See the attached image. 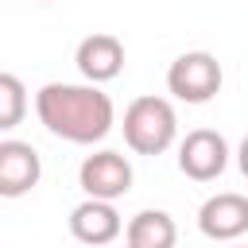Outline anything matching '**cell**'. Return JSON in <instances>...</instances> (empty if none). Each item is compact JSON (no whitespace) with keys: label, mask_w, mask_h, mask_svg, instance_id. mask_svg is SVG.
<instances>
[{"label":"cell","mask_w":248,"mask_h":248,"mask_svg":"<svg viewBox=\"0 0 248 248\" xmlns=\"http://www.w3.org/2000/svg\"><path fill=\"white\" fill-rule=\"evenodd\" d=\"M124 143L136 151V155H163L174 140H178V116H174V105L167 97H136L128 108H124Z\"/></svg>","instance_id":"2"},{"label":"cell","mask_w":248,"mask_h":248,"mask_svg":"<svg viewBox=\"0 0 248 248\" xmlns=\"http://www.w3.org/2000/svg\"><path fill=\"white\" fill-rule=\"evenodd\" d=\"M43 159L27 140H0V198H23L39 186Z\"/></svg>","instance_id":"7"},{"label":"cell","mask_w":248,"mask_h":248,"mask_svg":"<svg viewBox=\"0 0 248 248\" xmlns=\"http://www.w3.org/2000/svg\"><path fill=\"white\" fill-rule=\"evenodd\" d=\"M124 248H136V244H128V240H124Z\"/></svg>","instance_id":"13"},{"label":"cell","mask_w":248,"mask_h":248,"mask_svg":"<svg viewBox=\"0 0 248 248\" xmlns=\"http://www.w3.org/2000/svg\"><path fill=\"white\" fill-rule=\"evenodd\" d=\"M35 112L43 120V128L66 143H101L112 124H116V108L112 97L85 81V85H70V81H46L35 93Z\"/></svg>","instance_id":"1"},{"label":"cell","mask_w":248,"mask_h":248,"mask_svg":"<svg viewBox=\"0 0 248 248\" xmlns=\"http://www.w3.org/2000/svg\"><path fill=\"white\" fill-rule=\"evenodd\" d=\"M70 232H74V240H81L89 248H101V244H112L124 232V221H120L112 202L85 198L70 209Z\"/></svg>","instance_id":"9"},{"label":"cell","mask_w":248,"mask_h":248,"mask_svg":"<svg viewBox=\"0 0 248 248\" xmlns=\"http://www.w3.org/2000/svg\"><path fill=\"white\" fill-rule=\"evenodd\" d=\"M23 116H27V85L16 74L0 70V132L19 128Z\"/></svg>","instance_id":"11"},{"label":"cell","mask_w":248,"mask_h":248,"mask_svg":"<svg viewBox=\"0 0 248 248\" xmlns=\"http://www.w3.org/2000/svg\"><path fill=\"white\" fill-rule=\"evenodd\" d=\"M221 81H225L221 62H217L209 50H186V54H178V58L170 62V70H167V89H170L178 101H186V105H205V101H213V97L221 93Z\"/></svg>","instance_id":"3"},{"label":"cell","mask_w":248,"mask_h":248,"mask_svg":"<svg viewBox=\"0 0 248 248\" xmlns=\"http://www.w3.org/2000/svg\"><path fill=\"white\" fill-rule=\"evenodd\" d=\"M198 229H202V236L221 240V244L240 240L248 232V198L236 194V190L205 198L202 209H198Z\"/></svg>","instance_id":"6"},{"label":"cell","mask_w":248,"mask_h":248,"mask_svg":"<svg viewBox=\"0 0 248 248\" xmlns=\"http://www.w3.org/2000/svg\"><path fill=\"white\" fill-rule=\"evenodd\" d=\"M236 167H240V174L248 178V136L240 140V147H236Z\"/></svg>","instance_id":"12"},{"label":"cell","mask_w":248,"mask_h":248,"mask_svg":"<svg viewBox=\"0 0 248 248\" xmlns=\"http://www.w3.org/2000/svg\"><path fill=\"white\" fill-rule=\"evenodd\" d=\"M78 182L85 190V198H101V202H116L132 190V163L120 151H93L81 159L78 167Z\"/></svg>","instance_id":"5"},{"label":"cell","mask_w":248,"mask_h":248,"mask_svg":"<svg viewBox=\"0 0 248 248\" xmlns=\"http://www.w3.org/2000/svg\"><path fill=\"white\" fill-rule=\"evenodd\" d=\"M124 240L136 244V248H174L178 244V225L167 209H140L128 221Z\"/></svg>","instance_id":"10"},{"label":"cell","mask_w":248,"mask_h":248,"mask_svg":"<svg viewBox=\"0 0 248 248\" xmlns=\"http://www.w3.org/2000/svg\"><path fill=\"white\" fill-rule=\"evenodd\" d=\"M74 62H78L85 81L105 85V81L120 78V70H124V43L116 35H108V31H93V35H85L78 43Z\"/></svg>","instance_id":"8"},{"label":"cell","mask_w":248,"mask_h":248,"mask_svg":"<svg viewBox=\"0 0 248 248\" xmlns=\"http://www.w3.org/2000/svg\"><path fill=\"white\" fill-rule=\"evenodd\" d=\"M229 167V143L213 128H194L178 143V170L194 182H213Z\"/></svg>","instance_id":"4"}]
</instances>
